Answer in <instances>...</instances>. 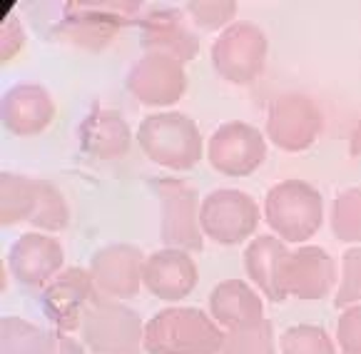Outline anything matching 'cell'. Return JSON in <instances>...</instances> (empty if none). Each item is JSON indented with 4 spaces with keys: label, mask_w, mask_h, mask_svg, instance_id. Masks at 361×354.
Returning a JSON list of instances; mask_svg holds the SVG:
<instances>
[{
    "label": "cell",
    "mask_w": 361,
    "mask_h": 354,
    "mask_svg": "<svg viewBox=\"0 0 361 354\" xmlns=\"http://www.w3.org/2000/svg\"><path fill=\"white\" fill-rule=\"evenodd\" d=\"M222 327L197 307H167L145 324L147 354H219Z\"/></svg>",
    "instance_id": "obj_1"
},
{
    "label": "cell",
    "mask_w": 361,
    "mask_h": 354,
    "mask_svg": "<svg viewBox=\"0 0 361 354\" xmlns=\"http://www.w3.org/2000/svg\"><path fill=\"white\" fill-rule=\"evenodd\" d=\"M140 11L142 6L130 0H70L63 6L53 33L63 42L97 53L107 48L123 28L142 18Z\"/></svg>",
    "instance_id": "obj_2"
},
{
    "label": "cell",
    "mask_w": 361,
    "mask_h": 354,
    "mask_svg": "<svg viewBox=\"0 0 361 354\" xmlns=\"http://www.w3.org/2000/svg\"><path fill=\"white\" fill-rule=\"evenodd\" d=\"M140 150L154 165L175 172L192 170L204 155L202 132L185 112H152L137 127Z\"/></svg>",
    "instance_id": "obj_3"
},
{
    "label": "cell",
    "mask_w": 361,
    "mask_h": 354,
    "mask_svg": "<svg viewBox=\"0 0 361 354\" xmlns=\"http://www.w3.org/2000/svg\"><path fill=\"white\" fill-rule=\"evenodd\" d=\"M264 220L284 242H307L324 225V197L304 180L276 182L264 197Z\"/></svg>",
    "instance_id": "obj_4"
},
{
    "label": "cell",
    "mask_w": 361,
    "mask_h": 354,
    "mask_svg": "<svg viewBox=\"0 0 361 354\" xmlns=\"http://www.w3.org/2000/svg\"><path fill=\"white\" fill-rule=\"evenodd\" d=\"M82 342L92 354H142L145 324L125 302L97 295L82 317Z\"/></svg>",
    "instance_id": "obj_5"
},
{
    "label": "cell",
    "mask_w": 361,
    "mask_h": 354,
    "mask_svg": "<svg viewBox=\"0 0 361 354\" xmlns=\"http://www.w3.org/2000/svg\"><path fill=\"white\" fill-rule=\"evenodd\" d=\"M159 200V237L165 247L185 249V252H202L204 232L200 225V197L197 190L185 180L162 177L154 180Z\"/></svg>",
    "instance_id": "obj_6"
},
{
    "label": "cell",
    "mask_w": 361,
    "mask_h": 354,
    "mask_svg": "<svg viewBox=\"0 0 361 354\" xmlns=\"http://www.w3.org/2000/svg\"><path fill=\"white\" fill-rule=\"evenodd\" d=\"M269 40L257 23L234 20L212 42V65L219 78L234 85H250L264 73Z\"/></svg>",
    "instance_id": "obj_7"
},
{
    "label": "cell",
    "mask_w": 361,
    "mask_h": 354,
    "mask_svg": "<svg viewBox=\"0 0 361 354\" xmlns=\"http://www.w3.org/2000/svg\"><path fill=\"white\" fill-rule=\"evenodd\" d=\"M259 220L262 212L255 197L234 187L212 190L200 207V225L204 237L224 247H234L250 240L259 228Z\"/></svg>",
    "instance_id": "obj_8"
},
{
    "label": "cell",
    "mask_w": 361,
    "mask_h": 354,
    "mask_svg": "<svg viewBox=\"0 0 361 354\" xmlns=\"http://www.w3.org/2000/svg\"><path fill=\"white\" fill-rule=\"evenodd\" d=\"M324 130V112L309 95L284 93L269 102L267 110V140L284 153L309 150Z\"/></svg>",
    "instance_id": "obj_9"
},
{
    "label": "cell",
    "mask_w": 361,
    "mask_h": 354,
    "mask_svg": "<svg viewBox=\"0 0 361 354\" xmlns=\"http://www.w3.org/2000/svg\"><path fill=\"white\" fill-rule=\"evenodd\" d=\"M207 160L219 175L250 177L267 160V135L250 122H222L207 140Z\"/></svg>",
    "instance_id": "obj_10"
},
{
    "label": "cell",
    "mask_w": 361,
    "mask_h": 354,
    "mask_svg": "<svg viewBox=\"0 0 361 354\" xmlns=\"http://www.w3.org/2000/svg\"><path fill=\"white\" fill-rule=\"evenodd\" d=\"M130 95L147 107H170L187 93L185 63L165 55H142L125 78Z\"/></svg>",
    "instance_id": "obj_11"
},
{
    "label": "cell",
    "mask_w": 361,
    "mask_h": 354,
    "mask_svg": "<svg viewBox=\"0 0 361 354\" xmlns=\"http://www.w3.org/2000/svg\"><path fill=\"white\" fill-rule=\"evenodd\" d=\"M279 285L287 297L304 302L324 300L336 285V262L324 247L302 244L284 257Z\"/></svg>",
    "instance_id": "obj_12"
},
{
    "label": "cell",
    "mask_w": 361,
    "mask_h": 354,
    "mask_svg": "<svg viewBox=\"0 0 361 354\" xmlns=\"http://www.w3.org/2000/svg\"><path fill=\"white\" fill-rule=\"evenodd\" d=\"M142 249L130 242H115L100 247L90 259V275L97 292L112 300H133L142 287L145 270Z\"/></svg>",
    "instance_id": "obj_13"
},
{
    "label": "cell",
    "mask_w": 361,
    "mask_h": 354,
    "mask_svg": "<svg viewBox=\"0 0 361 354\" xmlns=\"http://www.w3.org/2000/svg\"><path fill=\"white\" fill-rule=\"evenodd\" d=\"M100 295L92 282L90 270L82 267H68L63 270L43 292L45 317L53 322L58 332H75L82 327L87 307Z\"/></svg>",
    "instance_id": "obj_14"
},
{
    "label": "cell",
    "mask_w": 361,
    "mask_h": 354,
    "mask_svg": "<svg viewBox=\"0 0 361 354\" xmlns=\"http://www.w3.org/2000/svg\"><path fill=\"white\" fill-rule=\"evenodd\" d=\"M140 45L145 55H165L180 63H190L200 53V37L177 8H149L140 18Z\"/></svg>",
    "instance_id": "obj_15"
},
{
    "label": "cell",
    "mask_w": 361,
    "mask_h": 354,
    "mask_svg": "<svg viewBox=\"0 0 361 354\" xmlns=\"http://www.w3.org/2000/svg\"><path fill=\"white\" fill-rule=\"evenodd\" d=\"M65 249L53 235L25 232L8 249V270L25 287H48L63 272Z\"/></svg>",
    "instance_id": "obj_16"
},
{
    "label": "cell",
    "mask_w": 361,
    "mask_h": 354,
    "mask_svg": "<svg viewBox=\"0 0 361 354\" xmlns=\"http://www.w3.org/2000/svg\"><path fill=\"white\" fill-rule=\"evenodd\" d=\"M200 282V270L185 249L162 247L147 254L142 270V285L152 297L162 302H182L195 292Z\"/></svg>",
    "instance_id": "obj_17"
},
{
    "label": "cell",
    "mask_w": 361,
    "mask_h": 354,
    "mask_svg": "<svg viewBox=\"0 0 361 354\" xmlns=\"http://www.w3.org/2000/svg\"><path fill=\"white\" fill-rule=\"evenodd\" d=\"M3 127L18 138H35L55 120V102L37 83H18L8 88L0 102Z\"/></svg>",
    "instance_id": "obj_18"
},
{
    "label": "cell",
    "mask_w": 361,
    "mask_h": 354,
    "mask_svg": "<svg viewBox=\"0 0 361 354\" xmlns=\"http://www.w3.org/2000/svg\"><path fill=\"white\" fill-rule=\"evenodd\" d=\"M133 130L117 110L92 107L80 122V148L95 160H120L130 153Z\"/></svg>",
    "instance_id": "obj_19"
},
{
    "label": "cell",
    "mask_w": 361,
    "mask_h": 354,
    "mask_svg": "<svg viewBox=\"0 0 361 354\" xmlns=\"http://www.w3.org/2000/svg\"><path fill=\"white\" fill-rule=\"evenodd\" d=\"M209 314L227 332L252 327L264 319V300L247 282L224 280L209 292Z\"/></svg>",
    "instance_id": "obj_20"
},
{
    "label": "cell",
    "mask_w": 361,
    "mask_h": 354,
    "mask_svg": "<svg viewBox=\"0 0 361 354\" xmlns=\"http://www.w3.org/2000/svg\"><path fill=\"white\" fill-rule=\"evenodd\" d=\"M287 254L289 249L284 240L274 237V235H259L245 249V272L269 302L287 300L282 285H279V275H282V264Z\"/></svg>",
    "instance_id": "obj_21"
},
{
    "label": "cell",
    "mask_w": 361,
    "mask_h": 354,
    "mask_svg": "<svg viewBox=\"0 0 361 354\" xmlns=\"http://www.w3.org/2000/svg\"><path fill=\"white\" fill-rule=\"evenodd\" d=\"M37 205V180L20 172L0 175V225L27 223Z\"/></svg>",
    "instance_id": "obj_22"
},
{
    "label": "cell",
    "mask_w": 361,
    "mask_h": 354,
    "mask_svg": "<svg viewBox=\"0 0 361 354\" xmlns=\"http://www.w3.org/2000/svg\"><path fill=\"white\" fill-rule=\"evenodd\" d=\"M0 354H58V332H45L20 317H3Z\"/></svg>",
    "instance_id": "obj_23"
},
{
    "label": "cell",
    "mask_w": 361,
    "mask_h": 354,
    "mask_svg": "<svg viewBox=\"0 0 361 354\" xmlns=\"http://www.w3.org/2000/svg\"><path fill=\"white\" fill-rule=\"evenodd\" d=\"M37 232H63L70 223V207L63 190L50 180H37V205L27 220Z\"/></svg>",
    "instance_id": "obj_24"
},
{
    "label": "cell",
    "mask_w": 361,
    "mask_h": 354,
    "mask_svg": "<svg viewBox=\"0 0 361 354\" xmlns=\"http://www.w3.org/2000/svg\"><path fill=\"white\" fill-rule=\"evenodd\" d=\"M331 232L339 242L361 244V187H349L334 197Z\"/></svg>",
    "instance_id": "obj_25"
},
{
    "label": "cell",
    "mask_w": 361,
    "mask_h": 354,
    "mask_svg": "<svg viewBox=\"0 0 361 354\" xmlns=\"http://www.w3.org/2000/svg\"><path fill=\"white\" fill-rule=\"evenodd\" d=\"M219 354H276L274 327L269 319L242 329H229L224 334V344Z\"/></svg>",
    "instance_id": "obj_26"
},
{
    "label": "cell",
    "mask_w": 361,
    "mask_h": 354,
    "mask_svg": "<svg viewBox=\"0 0 361 354\" xmlns=\"http://www.w3.org/2000/svg\"><path fill=\"white\" fill-rule=\"evenodd\" d=\"M282 354H336L329 332L317 324H294L282 334Z\"/></svg>",
    "instance_id": "obj_27"
},
{
    "label": "cell",
    "mask_w": 361,
    "mask_h": 354,
    "mask_svg": "<svg viewBox=\"0 0 361 354\" xmlns=\"http://www.w3.org/2000/svg\"><path fill=\"white\" fill-rule=\"evenodd\" d=\"M185 13L202 30H224L234 23L237 3L232 0H195V3H187Z\"/></svg>",
    "instance_id": "obj_28"
},
{
    "label": "cell",
    "mask_w": 361,
    "mask_h": 354,
    "mask_svg": "<svg viewBox=\"0 0 361 354\" xmlns=\"http://www.w3.org/2000/svg\"><path fill=\"white\" fill-rule=\"evenodd\" d=\"M361 305V244L346 249L341 257V285L334 295V307Z\"/></svg>",
    "instance_id": "obj_29"
},
{
    "label": "cell",
    "mask_w": 361,
    "mask_h": 354,
    "mask_svg": "<svg viewBox=\"0 0 361 354\" xmlns=\"http://www.w3.org/2000/svg\"><path fill=\"white\" fill-rule=\"evenodd\" d=\"M336 342L344 354H361V305H351L336 322Z\"/></svg>",
    "instance_id": "obj_30"
},
{
    "label": "cell",
    "mask_w": 361,
    "mask_h": 354,
    "mask_svg": "<svg viewBox=\"0 0 361 354\" xmlns=\"http://www.w3.org/2000/svg\"><path fill=\"white\" fill-rule=\"evenodd\" d=\"M23 48H25V28L18 20V16H8L0 28V60L11 63Z\"/></svg>",
    "instance_id": "obj_31"
},
{
    "label": "cell",
    "mask_w": 361,
    "mask_h": 354,
    "mask_svg": "<svg viewBox=\"0 0 361 354\" xmlns=\"http://www.w3.org/2000/svg\"><path fill=\"white\" fill-rule=\"evenodd\" d=\"M58 354H85V349H82V344L78 339L70 337L68 332H58Z\"/></svg>",
    "instance_id": "obj_32"
},
{
    "label": "cell",
    "mask_w": 361,
    "mask_h": 354,
    "mask_svg": "<svg viewBox=\"0 0 361 354\" xmlns=\"http://www.w3.org/2000/svg\"><path fill=\"white\" fill-rule=\"evenodd\" d=\"M349 155L356 160V163H361V120L354 125V130H351V138H349Z\"/></svg>",
    "instance_id": "obj_33"
}]
</instances>
